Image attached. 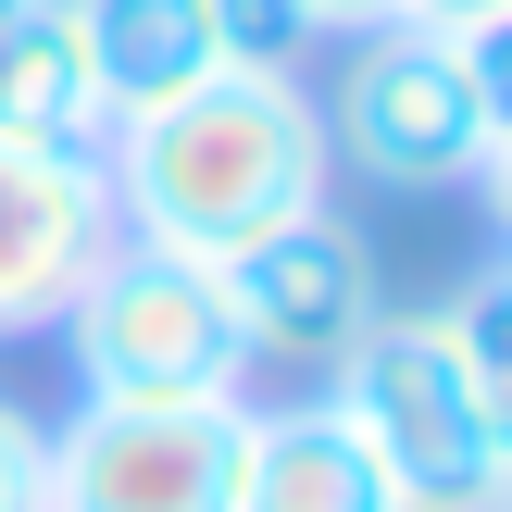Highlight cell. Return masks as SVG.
<instances>
[{
    "instance_id": "52a82bcc",
    "label": "cell",
    "mask_w": 512,
    "mask_h": 512,
    "mask_svg": "<svg viewBox=\"0 0 512 512\" xmlns=\"http://www.w3.org/2000/svg\"><path fill=\"white\" fill-rule=\"evenodd\" d=\"M113 175L100 150H50V138H0V338L63 325V300L88 288V263L113 250Z\"/></svg>"
},
{
    "instance_id": "7c38bea8",
    "label": "cell",
    "mask_w": 512,
    "mask_h": 512,
    "mask_svg": "<svg viewBox=\"0 0 512 512\" xmlns=\"http://www.w3.org/2000/svg\"><path fill=\"white\" fill-rule=\"evenodd\" d=\"M0 512H50V425L0 388Z\"/></svg>"
},
{
    "instance_id": "4fadbf2b",
    "label": "cell",
    "mask_w": 512,
    "mask_h": 512,
    "mask_svg": "<svg viewBox=\"0 0 512 512\" xmlns=\"http://www.w3.org/2000/svg\"><path fill=\"white\" fill-rule=\"evenodd\" d=\"M413 25H450V38H500V13L512 0H400Z\"/></svg>"
},
{
    "instance_id": "277c9868",
    "label": "cell",
    "mask_w": 512,
    "mask_h": 512,
    "mask_svg": "<svg viewBox=\"0 0 512 512\" xmlns=\"http://www.w3.org/2000/svg\"><path fill=\"white\" fill-rule=\"evenodd\" d=\"M63 350L88 400H225L250 375L213 263L150 250V238H113L88 263V288L63 300Z\"/></svg>"
},
{
    "instance_id": "3957f363",
    "label": "cell",
    "mask_w": 512,
    "mask_h": 512,
    "mask_svg": "<svg viewBox=\"0 0 512 512\" xmlns=\"http://www.w3.org/2000/svg\"><path fill=\"white\" fill-rule=\"evenodd\" d=\"M500 75L488 38H450V25H363L325 100V163H363L375 188L438 200V188H500Z\"/></svg>"
},
{
    "instance_id": "30bf717a",
    "label": "cell",
    "mask_w": 512,
    "mask_h": 512,
    "mask_svg": "<svg viewBox=\"0 0 512 512\" xmlns=\"http://www.w3.org/2000/svg\"><path fill=\"white\" fill-rule=\"evenodd\" d=\"M75 38H88V75H100L113 125L213 75V13L200 0H75Z\"/></svg>"
},
{
    "instance_id": "8992f818",
    "label": "cell",
    "mask_w": 512,
    "mask_h": 512,
    "mask_svg": "<svg viewBox=\"0 0 512 512\" xmlns=\"http://www.w3.org/2000/svg\"><path fill=\"white\" fill-rule=\"evenodd\" d=\"M213 288H225L238 350H250V363H288L300 388H325V375L363 350V325L388 313V300H375L363 225H338L325 200L288 213V225H263V238H238V250L213 263Z\"/></svg>"
},
{
    "instance_id": "8fae6325",
    "label": "cell",
    "mask_w": 512,
    "mask_h": 512,
    "mask_svg": "<svg viewBox=\"0 0 512 512\" xmlns=\"http://www.w3.org/2000/svg\"><path fill=\"white\" fill-rule=\"evenodd\" d=\"M213 13V63H250V75H300V50L325 38L300 0H200Z\"/></svg>"
},
{
    "instance_id": "5b68a950",
    "label": "cell",
    "mask_w": 512,
    "mask_h": 512,
    "mask_svg": "<svg viewBox=\"0 0 512 512\" xmlns=\"http://www.w3.org/2000/svg\"><path fill=\"white\" fill-rule=\"evenodd\" d=\"M250 400H75L50 425V512H238Z\"/></svg>"
},
{
    "instance_id": "9a60e30c",
    "label": "cell",
    "mask_w": 512,
    "mask_h": 512,
    "mask_svg": "<svg viewBox=\"0 0 512 512\" xmlns=\"http://www.w3.org/2000/svg\"><path fill=\"white\" fill-rule=\"evenodd\" d=\"M0 13H25V0H0Z\"/></svg>"
},
{
    "instance_id": "5bb4252c",
    "label": "cell",
    "mask_w": 512,
    "mask_h": 512,
    "mask_svg": "<svg viewBox=\"0 0 512 512\" xmlns=\"http://www.w3.org/2000/svg\"><path fill=\"white\" fill-rule=\"evenodd\" d=\"M300 13H313V25H325V38H363V25H388V13H400V0H300Z\"/></svg>"
},
{
    "instance_id": "9c48e42d",
    "label": "cell",
    "mask_w": 512,
    "mask_h": 512,
    "mask_svg": "<svg viewBox=\"0 0 512 512\" xmlns=\"http://www.w3.org/2000/svg\"><path fill=\"white\" fill-rule=\"evenodd\" d=\"M0 138H50V150H100L113 138L100 75H88V38H75V0L0 13Z\"/></svg>"
},
{
    "instance_id": "ba28073f",
    "label": "cell",
    "mask_w": 512,
    "mask_h": 512,
    "mask_svg": "<svg viewBox=\"0 0 512 512\" xmlns=\"http://www.w3.org/2000/svg\"><path fill=\"white\" fill-rule=\"evenodd\" d=\"M238 512H400L388 463L363 450V425L325 388L250 413V463H238Z\"/></svg>"
},
{
    "instance_id": "6da1fadb",
    "label": "cell",
    "mask_w": 512,
    "mask_h": 512,
    "mask_svg": "<svg viewBox=\"0 0 512 512\" xmlns=\"http://www.w3.org/2000/svg\"><path fill=\"white\" fill-rule=\"evenodd\" d=\"M100 175H113V225L125 238L225 263L238 238H263V225H288V213L325 200V113L300 100V75L213 63L200 88L125 113L100 138Z\"/></svg>"
},
{
    "instance_id": "7a4b0ae2",
    "label": "cell",
    "mask_w": 512,
    "mask_h": 512,
    "mask_svg": "<svg viewBox=\"0 0 512 512\" xmlns=\"http://www.w3.org/2000/svg\"><path fill=\"white\" fill-rule=\"evenodd\" d=\"M400 512H512V288L475 275L450 313H375L325 375Z\"/></svg>"
}]
</instances>
